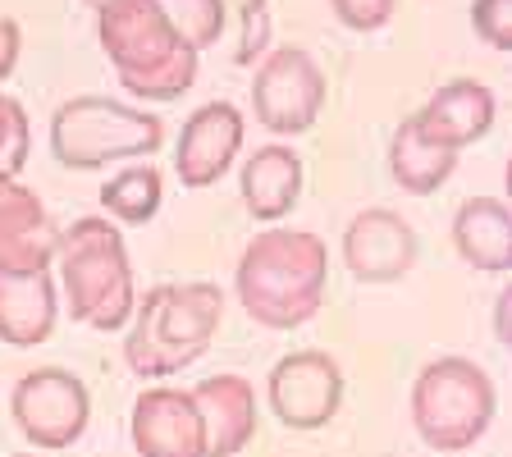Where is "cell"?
<instances>
[{
	"label": "cell",
	"mask_w": 512,
	"mask_h": 457,
	"mask_svg": "<svg viewBox=\"0 0 512 457\" xmlns=\"http://www.w3.org/2000/svg\"><path fill=\"white\" fill-rule=\"evenodd\" d=\"M458 170V151H448L444 142H435L430 133H421L416 119H403L389 142V174L403 192L412 197H426V192H439Z\"/></svg>",
	"instance_id": "d6986e66"
},
{
	"label": "cell",
	"mask_w": 512,
	"mask_h": 457,
	"mask_svg": "<svg viewBox=\"0 0 512 457\" xmlns=\"http://www.w3.org/2000/svg\"><path fill=\"white\" fill-rule=\"evenodd\" d=\"M14 426L23 430L32 448H69L83 439L87 416H92V394L74 371L64 366H37L28 371L10 394Z\"/></svg>",
	"instance_id": "ba28073f"
},
{
	"label": "cell",
	"mask_w": 512,
	"mask_h": 457,
	"mask_svg": "<svg viewBox=\"0 0 512 457\" xmlns=\"http://www.w3.org/2000/svg\"><path fill=\"white\" fill-rule=\"evenodd\" d=\"M165 124L110 96H74L51 119V151L64 170H106L115 160L156 156Z\"/></svg>",
	"instance_id": "8992f818"
},
{
	"label": "cell",
	"mask_w": 512,
	"mask_h": 457,
	"mask_svg": "<svg viewBox=\"0 0 512 457\" xmlns=\"http://www.w3.org/2000/svg\"><path fill=\"white\" fill-rule=\"evenodd\" d=\"M156 5H160V14L170 19V28L179 32L197 55L220 42L224 19H229V14H224V0H156Z\"/></svg>",
	"instance_id": "44dd1931"
},
{
	"label": "cell",
	"mask_w": 512,
	"mask_h": 457,
	"mask_svg": "<svg viewBox=\"0 0 512 457\" xmlns=\"http://www.w3.org/2000/svg\"><path fill=\"white\" fill-rule=\"evenodd\" d=\"M330 10L339 14V23L352 32H380L384 23L394 19L398 0H330Z\"/></svg>",
	"instance_id": "cb8c5ba5"
},
{
	"label": "cell",
	"mask_w": 512,
	"mask_h": 457,
	"mask_svg": "<svg viewBox=\"0 0 512 457\" xmlns=\"http://www.w3.org/2000/svg\"><path fill=\"white\" fill-rule=\"evenodd\" d=\"M224 320V293L215 284H156L128 316L124 362L133 375H160L188 371Z\"/></svg>",
	"instance_id": "277c9868"
},
{
	"label": "cell",
	"mask_w": 512,
	"mask_h": 457,
	"mask_svg": "<svg viewBox=\"0 0 512 457\" xmlns=\"http://www.w3.org/2000/svg\"><path fill=\"white\" fill-rule=\"evenodd\" d=\"M60 288L69 302V320L92 325L101 334H119L138 307V284L128 266L124 234L106 215H83L60 229Z\"/></svg>",
	"instance_id": "3957f363"
},
{
	"label": "cell",
	"mask_w": 512,
	"mask_h": 457,
	"mask_svg": "<svg viewBox=\"0 0 512 457\" xmlns=\"http://www.w3.org/2000/svg\"><path fill=\"white\" fill-rule=\"evenodd\" d=\"M494 115H499V101H494L490 87L476 83V78H453V83L439 87L412 119L421 124V133L444 142L448 151H462L490 133Z\"/></svg>",
	"instance_id": "9a60e30c"
},
{
	"label": "cell",
	"mask_w": 512,
	"mask_h": 457,
	"mask_svg": "<svg viewBox=\"0 0 512 457\" xmlns=\"http://www.w3.org/2000/svg\"><path fill=\"white\" fill-rule=\"evenodd\" d=\"M60 252V224L42 197L0 174V270H51Z\"/></svg>",
	"instance_id": "4fadbf2b"
},
{
	"label": "cell",
	"mask_w": 512,
	"mask_h": 457,
	"mask_svg": "<svg viewBox=\"0 0 512 457\" xmlns=\"http://www.w3.org/2000/svg\"><path fill=\"white\" fill-rule=\"evenodd\" d=\"M96 37L119 83L142 101H179L197 83V51L170 28L156 0H106Z\"/></svg>",
	"instance_id": "7a4b0ae2"
},
{
	"label": "cell",
	"mask_w": 512,
	"mask_h": 457,
	"mask_svg": "<svg viewBox=\"0 0 512 457\" xmlns=\"http://www.w3.org/2000/svg\"><path fill=\"white\" fill-rule=\"evenodd\" d=\"M471 28L485 46L512 51V0H471Z\"/></svg>",
	"instance_id": "603a6c76"
},
{
	"label": "cell",
	"mask_w": 512,
	"mask_h": 457,
	"mask_svg": "<svg viewBox=\"0 0 512 457\" xmlns=\"http://www.w3.org/2000/svg\"><path fill=\"white\" fill-rule=\"evenodd\" d=\"M243 19H247V37H243V51H238V64H252V55L266 51V0H247Z\"/></svg>",
	"instance_id": "d4e9b609"
},
{
	"label": "cell",
	"mask_w": 512,
	"mask_h": 457,
	"mask_svg": "<svg viewBox=\"0 0 512 457\" xmlns=\"http://www.w3.org/2000/svg\"><path fill=\"white\" fill-rule=\"evenodd\" d=\"M302 197V156L288 142H266L256 147L243 165V206L252 220L275 224L284 220Z\"/></svg>",
	"instance_id": "e0dca14e"
},
{
	"label": "cell",
	"mask_w": 512,
	"mask_h": 457,
	"mask_svg": "<svg viewBox=\"0 0 512 457\" xmlns=\"http://www.w3.org/2000/svg\"><path fill=\"white\" fill-rule=\"evenodd\" d=\"M243 311L266 330H298L325 307L330 247L311 229H261L234 270Z\"/></svg>",
	"instance_id": "6da1fadb"
},
{
	"label": "cell",
	"mask_w": 512,
	"mask_h": 457,
	"mask_svg": "<svg viewBox=\"0 0 512 457\" xmlns=\"http://www.w3.org/2000/svg\"><path fill=\"white\" fill-rule=\"evenodd\" d=\"M160 197H165V179L156 165H128L101 188V211L119 224H147L160 211Z\"/></svg>",
	"instance_id": "ffe728a7"
},
{
	"label": "cell",
	"mask_w": 512,
	"mask_h": 457,
	"mask_svg": "<svg viewBox=\"0 0 512 457\" xmlns=\"http://www.w3.org/2000/svg\"><path fill=\"white\" fill-rule=\"evenodd\" d=\"M325 110V74L302 46H275L252 78V115L279 138H298Z\"/></svg>",
	"instance_id": "52a82bcc"
},
{
	"label": "cell",
	"mask_w": 512,
	"mask_h": 457,
	"mask_svg": "<svg viewBox=\"0 0 512 457\" xmlns=\"http://www.w3.org/2000/svg\"><path fill=\"white\" fill-rule=\"evenodd\" d=\"M243 133L247 119L234 101H206L202 110H192L179 133V151H174V170H179L183 188H211L243 151Z\"/></svg>",
	"instance_id": "8fae6325"
},
{
	"label": "cell",
	"mask_w": 512,
	"mask_h": 457,
	"mask_svg": "<svg viewBox=\"0 0 512 457\" xmlns=\"http://www.w3.org/2000/svg\"><path fill=\"white\" fill-rule=\"evenodd\" d=\"M60 302H55L51 270H0V339L10 348H37L55 334Z\"/></svg>",
	"instance_id": "2e32d148"
},
{
	"label": "cell",
	"mask_w": 512,
	"mask_h": 457,
	"mask_svg": "<svg viewBox=\"0 0 512 457\" xmlns=\"http://www.w3.org/2000/svg\"><path fill=\"white\" fill-rule=\"evenodd\" d=\"M499 412L490 371L471 357H435L412 380V426L435 453H462L480 444Z\"/></svg>",
	"instance_id": "5b68a950"
},
{
	"label": "cell",
	"mask_w": 512,
	"mask_h": 457,
	"mask_svg": "<svg viewBox=\"0 0 512 457\" xmlns=\"http://www.w3.org/2000/svg\"><path fill=\"white\" fill-rule=\"evenodd\" d=\"M133 448L142 457H206V430L202 412L192 403L188 389L156 384L133 403Z\"/></svg>",
	"instance_id": "7c38bea8"
},
{
	"label": "cell",
	"mask_w": 512,
	"mask_h": 457,
	"mask_svg": "<svg viewBox=\"0 0 512 457\" xmlns=\"http://www.w3.org/2000/svg\"><path fill=\"white\" fill-rule=\"evenodd\" d=\"M206 430V457H238L256 435V394L243 375H206L188 389Z\"/></svg>",
	"instance_id": "5bb4252c"
},
{
	"label": "cell",
	"mask_w": 512,
	"mask_h": 457,
	"mask_svg": "<svg viewBox=\"0 0 512 457\" xmlns=\"http://www.w3.org/2000/svg\"><path fill=\"white\" fill-rule=\"evenodd\" d=\"M23 55V28L14 19H0V83H10Z\"/></svg>",
	"instance_id": "484cf974"
},
{
	"label": "cell",
	"mask_w": 512,
	"mask_h": 457,
	"mask_svg": "<svg viewBox=\"0 0 512 457\" xmlns=\"http://www.w3.org/2000/svg\"><path fill=\"white\" fill-rule=\"evenodd\" d=\"M494 339L508 348L512 339V288H503L499 298H494Z\"/></svg>",
	"instance_id": "4316f807"
},
{
	"label": "cell",
	"mask_w": 512,
	"mask_h": 457,
	"mask_svg": "<svg viewBox=\"0 0 512 457\" xmlns=\"http://www.w3.org/2000/svg\"><path fill=\"white\" fill-rule=\"evenodd\" d=\"M266 394H270V412L288 430H320L330 426L343 403V371L330 352L320 348L288 352L270 371Z\"/></svg>",
	"instance_id": "9c48e42d"
},
{
	"label": "cell",
	"mask_w": 512,
	"mask_h": 457,
	"mask_svg": "<svg viewBox=\"0 0 512 457\" xmlns=\"http://www.w3.org/2000/svg\"><path fill=\"white\" fill-rule=\"evenodd\" d=\"M32 156V133H28V110L14 96L0 92V174L19 179L23 165Z\"/></svg>",
	"instance_id": "7402d4cb"
},
{
	"label": "cell",
	"mask_w": 512,
	"mask_h": 457,
	"mask_svg": "<svg viewBox=\"0 0 512 457\" xmlns=\"http://www.w3.org/2000/svg\"><path fill=\"white\" fill-rule=\"evenodd\" d=\"M453 247L467 266L485 275L512 270V211L499 197H467L453 215Z\"/></svg>",
	"instance_id": "ac0fdd59"
},
{
	"label": "cell",
	"mask_w": 512,
	"mask_h": 457,
	"mask_svg": "<svg viewBox=\"0 0 512 457\" xmlns=\"http://www.w3.org/2000/svg\"><path fill=\"white\" fill-rule=\"evenodd\" d=\"M416 229L389 206H371V211L352 215L343 229V266L357 284H394L416 266Z\"/></svg>",
	"instance_id": "30bf717a"
},
{
	"label": "cell",
	"mask_w": 512,
	"mask_h": 457,
	"mask_svg": "<svg viewBox=\"0 0 512 457\" xmlns=\"http://www.w3.org/2000/svg\"><path fill=\"white\" fill-rule=\"evenodd\" d=\"M19 457H23V453H19Z\"/></svg>",
	"instance_id": "83f0119b"
}]
</instances>
